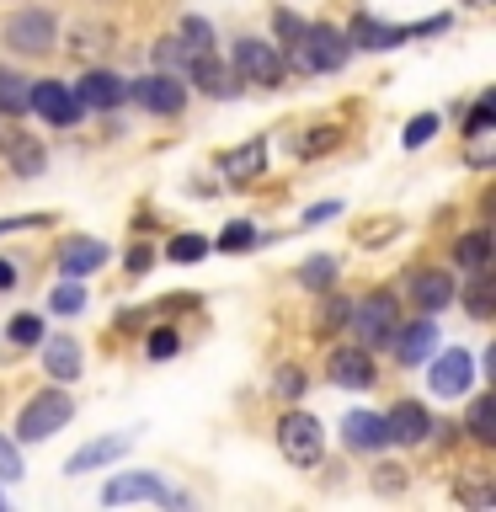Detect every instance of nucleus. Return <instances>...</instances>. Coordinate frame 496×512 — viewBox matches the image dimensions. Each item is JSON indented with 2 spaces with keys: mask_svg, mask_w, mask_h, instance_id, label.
<instances>
[{
  "mask_svg": "<svg viewBox=\"0 0 496 512\" xmlns=\"http://www.w3.org/2000/svg\"><path fill=\"white\" fill-rule=\"evenodd\" d=\"M438 134V118H432V112H422V118H416L411 128H406V150H422V144Z\"/></svg>",
  "mask_w": 496,
  "mask_h": 512,
  "instance_id": "38",
  "label": "nucleus"
},
{
  "mask_svg": "<svg viewBox=\"0 0 496 512\" xmlns=\"http://www.w3.org/2000/svg\"><path fill=\"white\" fill-rule=\"evenodd\" d=\"M411 299L422 304V310H448V304L459 299V283H454V272H443V267H422L411 278Z\"/></svg>",
  "mask_w": 496,
  "mask_h": 512,
  "instance_id": "10",
  "label": "nucleus"
},
{
  "mask_svg": "<svg viewBox=\"0 0 496 512\" xmlns=\"http://www.w3.org/2000/svg\"><path fill=\"white\" fill-rule=\"evenodd\" d=\"M384 427H390V443H427L432 438V416H427V406H416V400H400V406L384 416Z\"/></svg>",
  "mask_w": 496,
  "mask_h": 512,
  "instance_id": "16",
  "label": "nucleus"
},
{
  "mask_svg": "<svg viewBox=\"0 0 496 512\" xmlns=\"http://www.w3.org/2000/svg\"><path fill=\"white\" fill-rule=\"evenodd\" d=\"M390 342H395V358H400V363H427V358H432V342H438V331H432V320H416V326H406V331L395 326Z\"/></svg>",
  "mask_w": 496,
  "mask_h": 512,
  "instance_id": "19",
  "label": "nucleus"
},
{
  "mask_svg": "<svg viewBox=\"0 0 496 512\" xmlns=\"http://www.w3.org/2000/svg\"><path fill=\"white\" fill-rule=\"evenodd\" d=\"M299 283L315 288V294H320V288H331L336 283V262H331V256H310V262L299 267Z\"/></svg>",
  "mask_w": 496,
  "mask_h": 512,
  "instance_id": "30",
  "label": "nucleus"
},
{
  "mask_svg": "<svg viewBox=\"0 0 496 512\" xmlns=\"http://www.w3.org/2000/svg\"><path fill=\"white\" fill-rule=\"evenodd\" d=\"M27 75H16V70H6V64H0V112H27Z\"/></svg>",
  "mask_w": 496,
  "mask_h": 512,
  "instance_id": "27",
  "label": "nucleus"
},
{
  "mask_svg": "<svg viewBox=\"0 0 496 512\" xmlns=\"http://www.w3.org/2000/svg\"><path fill=\"white\" fill-rule=\"evenodd\" d=\"M464 299H470V315H475V320H486V315H491V283H486V267L475 272V288H470Z\"/></svg>",
  "mask_w": 496,
  "mask_h": 512,
  "instance_id": "35",
  "label": "nucleus"
},
{
  "mask_svg": "<svg viewBox=\"0 0 496 512\" xmlns=\"http://www.w3.org/2000/svg\"><path fill=\"white\" fill-rule=\"evenodd\" d=\"M176 347H182V336H176L171 326H160V331L144 336V352H150V358H176Z\"/></svg>",
  "mask_w": 496,
  "mask_h": 512,
  "instance_id": "34",
  "label": "nucleus"
},
{
  "mask_svg": "<svg viewBox=\"0 0 496 512\" xmlns=\"http://www.w3.org/2000/svg\"><path fill=\"white\" fill-rule=\"evenodd\" d=\"M464 427H470L475 443H496V400L491 395H475L470 416H464Z\"/></svg>",
  "mask_w": 496,
  "mask_h": 512,
  "instance_id": "25",
  "label": "nucleus"
},
{
  "mask_svg": "<svg viewBox=\"0 0 496 512\" xmlns=\"http://www.w3.org/2000/svg\"><path fill=\"white\" fill-rule=\"evenodd\" d=\"M27 107L38 112V118H48L54 128H70V123L80 118V112H86V107H80V96H75L70 86H64V80H32Z\"/></svg>",
  "mask_w": 496,
  "mask_h": 512,
  "instance_id": "9",
  "label": "nucleus"
},
{
  "mask_svg": "<svg viewBox=\"0 0 496 512\" xmlns=\"http://www.w3.org/2000/svg\"><path fill=\"white\" fill-rule=\"evenodd\" d=\"M262 166H267V144H262V139H251L246 150L224 155V176H230V182H251Z\"/></svg>",
  "mask_w": 496,
  "mask_h": 512,
  "instance_id": "24",
  "label": "nucleus"
},
{
  "mask_svg": "<svg viewBox=\"0 0 496 512\" xmlns=\"http://www.w3.org/2000/svg\"><path fill=\"white\" fill-rule=\"evenodd\" d=\"M491 123H496V102H491V96H480L475 112L464 118V134H470V139H486V134H491Z\"/></svg>",
  "mask_w": 496,
  "mask_h": 512,
  "instance_id": "32",
  "label": "nucleus"
},
{
  "mask_svg": "<svg viewBox=\"0 0 496 512\" xmlns=\"http://www.w3.org/2000/svg\"><path fill=\"white\" fill-rule=\"evenodd\" d=\"M75 96H80V107H96V112H112L128 96V80L123 75H112V70H91L86 80L75 86Z\"/></svg>",
  "mask_w": 496,
  "mask_h": 512,
  "instance_id": "14",
  "label": "nucleus"
},
{
  "mask_svg": "<svg viewBox=\"0 0 496 512\" xmlns=\"http://www.w3.org/2000/svg\"><path fill=\"white\" fill-rule=\"evenodd\" d=\"M16 283V272H11V262H0V288H11Z\"/></svg>",
  "mask_w": 496,
  "mask_h": 512,
  "instance_id": "44",
  "label": "nucleus"
},
{
  "mask_svg": "<svg viewBox=\"0 0 496 512\" xmlns=\"http://www.w3.org/2000/svg\"><path fill=\"white\" fill-rule=\"evenodd\" d=\"M102 502H107V507H123V502H166V507H187V496H182V491H171L160 475L134 470V475L107 480V486H102Z\"/></svg>",
  "mask_w": 496,
  "mask_h": 512,
  "instance_id": "7",
  "label": "nucleus"
},
{
  "mask_svg": "<svg viewBox=\"0 0 496 512\" xmlns=\"http://www.w3.org/2000/svg\"><path fill=\"white\" fill-rule=\"evenodd\" d=\"M43 368L54 374L59 384H70L80 374V347L70 342V336H54V342H43Z\"/></svg>",
  "mask_w": 496,
  "mask_h": 512,
  "instance_id": "21",
  "label": "nucleus"
},
{
  "mask_svg": "<svg viewBox=\"0 0 496 512\" xmlns=\"http://www.w3.org/2000/svg\"><path fill=\"white\" fill-rule=\"evenodd\" d=\"M176 43H182V54H187V59L214 54V27H208L203 16H187V22H182V38H176Z\"/></svg>",
  "mask_w": 496,
  "mask_h": 512,
  "instance_id": "26",
  "label": "nucleus"
},
{
  "mask_svg": "<svg viewBox=\"0 0 496 512\" xmlns=\"http://www.w3.org/2000/svg\"><path fill=\"white\" fill-rule=\"evenodd\" d=\"M0 507H6V496H0Z\"/></svg>",
  "mask_w": 496,
  "mask_h": 512,
  "instance_id": "45",
  "label": "nucleus"
},
{
  "mask_svg": "<svg viewBox=\"0 0 496 512\" xmlns=\"http://www.w3.org/2000/svg\"><path fill=\"white\" fill-rule=\"evenodd\" d=\"M251 240H256V230H251V224H224V235H219V251H246L251 246Z\"/></svg>",
  "mask_w": 496,
  "mask_h": 512,
  "instance_id": "36",
  "label": "nucleus"
},
{
  "mask_svg": "<svg viewBox=\"0 0 496 512\" xmlns=\"http://www.w3.org/2000/svg\"><path fill=\"white\" fill-rule=\"evenodd\" d=\"M427 384H432L438 395H464V390L475 384V358H470V352H459V347H454V352H443V358L432 363Z\"/></svg>",
  "mask_w": 496,
  "mask_h": 512,
  "instance_id": "11",
  "label": "nucleus"
},
{
  "mask_svg": "<svg viewBox=\"0 0 496 512\" xmlns=\"http://www.w3.org/2000/svg\"><path fill=\"white\" fill-rule=\"evenodd\" d=\"M278 448L283 459H294L299 470H310V464H320V448H326V432H320V422L310 411H288L278 422Z\"/></svg>",
  "mask_w": 496,
  "mask_h": 512,
  "instance_id": "6",
  "label": "nucleus"
},
{
  "mask_svg": "<svg viewBox=\"0 0 496 512\" xmlns=\"http://www.w3.org/2000/svg\"><path fill=\"white\" fill-rule=\"evenodd\" d=\"M11 342H16V347H38V342H43V320H38V315H16V320H11Z\"/></svg>",
  "mask_w": 496,
  "mask_h": 512,
  "instance_id": "33",
  "label": "nucleus"
},
{
  "mask_svg": "<svg viewBox=\"0 0 496 512\" xmlns=\"http://www.w3.org/2000/svg\"><path fill=\"white\" fill-rule=\"evenodd\" d=\"M214 251V240H203V235H171V246H166V256L171 262H182V267H192V262H203V256Z\"/></svg>",
  "mask_w": 496,
  "mask_h": 512,
  "instance_id": "28",
  "label": "nucleus"
},
{
  "mask_svg": "<svg viewBox=\"0 0 496 512\" xmlns=\"http://www.w3.org/2000/svg\"><path fill=\"white\" fill-rule=\"evenodd\" d=\"M347 310H352V299H326L320 304V326H342Z\"/></svg>",
  "mask_w": 496,
  "mask_h": 512,
  "instance_id": "40",
  "label": "nucleus"
},
{
  "mask_svg": "<svg viewBox=\"0 0 496 512\" xmlns=\"http://www.w3.org/2000/svg\"><path fill=\"white\" fill-rule=\"evenodd\" d=\"M128 96H134L144 112H155V118H176V112L187 107V86H182L171 70H155V75H144V80H128Z\"/></svg>",
  "mask_w": 496,
  "mask_h": 512,
  "instance_id": "8",
  "label": "nucleus"
},
{
  "mask_svg": "<svg viewBox=\"0 0 496 512\" xmlns=\"http://www.w3.org/2000/svg\"><path fill=\"white\" fill-rule=\"evenodd\" d=\"M331 379L342 384V390H368V384H374V352L368 347L331 352Z\"/></svg>",
  "mask_w": 496,
  "mask_h": 512,
  "instance_id": "13",
  "label": "nucleus"
},
{
  "mask_svg": "<svg viewBox=\"0 0 496 512\" xmlns=\"http://www.w3.org/2000/svg\"><path fill=\"white\" fill-rule=\"evenodd\" d=\"M454 267H464V272L491 267V230H470V235H459V246H454Z\"/></svg>",
  "mask_w": 496,
  "mask_h": 512,
  "instance_id": "23",
  "label": "nucleus"
},
{
  "mask_svg": "<svg viewBox=\"0 0 496 512\" xmlns=\"http://www.w3.org/2000/svg\"><path fill=\"white\" fill-rule=\"evenodd\" d=\"M6 160H11V171H16V176H43V166H48L43 144H38V139H27V134L6 139Z\"/></svg>",
  "mask_w": 496,
  "mask_h": 512,
  "instance_id": "22",
  "label": "nucleus"
},
{
  "mask_svg": "<svg viewBox=\"0 0 496 512\" xmlns=\"http://www.w3.org/2000/svg\"><path fill=\"white\" fill-rule=\"evenodd\" d=\"M331 214H342V203H315L310 214H304V224H320V219H331Z\"/></svg>",
  "mask_w": 496,
  "mask_h": 512,
  "instance_id": "42",
  "label": "nucleus"
},
{
  "mask_svg": "<svg viewBox=\"0 0 496 512\" xmlns=\"http://www.w3.org/2000/svg\"><path fill=\"white\" fill-rule=\"evenodd\" d=\"M0 480H22V448L0 438Z\"/></svg>",
  "mask_w": 496,
  "mask_h": 512,
  "instance_id": "37",
  "label": "nucleus"
},
{
  "mask_svg": "<svg viewBox=\"0 0 496 512\" xmlns=\"http://www.w3.org/2000/svg\"><path fill=\"white\" fill-rule=\"evenodd\" d=\"M347 320H352V331H358V342L374 352V347H384L395 336V326H400V304H395V294H363L358 304L347 310Z\"/></svg>",
  "mask_w": 496,
  "mask_h": 512,
  "instance_id": "4",
  "label": "nucleus"
},
{
  "mask_svg": "<svg viewBox=\"0 0 496 512\" xmlns=\"http://www.w3.org/2000/svg\"><path fill=\"white\" fill-rule=\"evenodd\" d=\"M144 267H150V251L134 246V251H128V272H144Z\"/></svg>",
  "mask_w": 496,
  "mask_h": 512,
  "instance_id": "43",
  "label": "nucleus"
},
{
  "mask_svg": "<svg viewBox=\"0 0 496 512\" xmlns=\"http://www.w3.org/2000/svg\"><path fill=\"white\" fill-rule=\"evenodd\" d=\"M347 43L352 48H374V54H384V48H395V43H406V27H384L374 22V16H358L347 32Z\"/></svg>",
  "mask_w": 496,
  "mask_h": 512,
  "instance_id": "20",
  "label": "nucleus"
},
{
  "mask_svg": "<svg viewBox=\"0 0 496 512\" xmlns=\"http://www.w3.org/2000/svg\"><path fill=\"white\" fill-rule=\"evenodd\" d=\"M27 224H43V214H16V219H0V235H11V230H27Z\"/></svg>",
  "mask_w": 496,
  "mask_h": 512,
  "instance_id": "41",
  "label": "nucleus"
},
{
  "mask_svg": "<svg viewBox=\"0 0 496 512\" xmlns=\"http://www.w3.org/2000/svg\"><path fill=\"white\" fill-rule=\"evenodd\" d=\"M187 75H192V86L208 91V96H235V70H224V64H219L214 54L187 59Z\"/></svg>",
  "mask_w": 496,
  "mask_h": 512,
  "instance_id": "18",
  "label": "nucleus"
},
{
  "mask_svg": "<svg viewBox=\"0 0 496 512\" xmlns=\"http://www.w3.org/2000/svg\"><path fill=\"white\" fill-rule=\"evenodd\" d=\"M48 310L54 315H80L86 310V288H80V278H64L54 294H48Z\"/></svg>",
  "mask_w": 496,
  "mask_h": 512,
  "instance_id": "29",
  "label": "nucleus"
},
{
  "mask_svg": "<svg viewBox=\"0 0 496 512\" xmlns=\"http://www.w3.org/2000/svg\"><path fill=\"white\" fill-rule=\"evenodd\" d=\"M347 54H352L347 32H336V27H326V22H304V38H299V48H294L288 59H294L299 70L320 75V70H342Z\"/></svg>",
  "mask_w": 496,
  "mask_h": 512,
  "instance_id": "2",
  "label": "nucleus"
},
{
  "mask_svg": "<svg viewBox=\"0 0 496 512\" xmlns=\"http://www.w3.org/2000/svg\"><path fill=\"white\" fill-rule=\"evenodd\" d=\"M54 43H59V22H54V11H16L11 22H6V48H16V54H27V59H43V54H54Z\"/></svg>",
  "mask_w": 496,
  "mask_h": 512,
  "instance_id": "5",
  "label": "nucleus"
},
{
  "mask_svg": "<svg viewBox=\"0 0 496 512\" xmlns=\"http://www.w3.org/2000/svg\"><path fill=\"white\" fill-rule=\"evenodd\" d=\"M272 27H278V54H294V48H299V38H304V22H299V16L294 11H278V16H272Z\"/></svg>",
  "mask_w": 496,
  "mask_h": 512,
  "instance_id": "31",
  "label": "nucleus"
},
{
  "mask_svg": "<svg viewBox=\"0 0 496 512\" xmlns=\"http://www.w3.org/2000/svg\"><path fill=\"white\" fill-rule=\"evenodd\" d=\"M134 438H139V432H118V438H96V443H86V448H80V454H70V464H64V470H70V475L102 470V464L123 459L128 448H134Z\"/></svg>",
  "mask_w": 496,
  "mask_h": 512,
  "instance_id": "15",
  "label": "nucleus"
},
{
  "mask_svg": "<svg viewBox=\"0 0 496 512\" xmlns=\"http://www.w3.org/2000/svg\"><path fill=\"white\" fill-rule=\"evenodd\" d=\"M272 390H278V395H288V400H294V395H304V374H299V368H294V363H288V368H278V379H272Z\"/></svg>",
  "mask_w": 496,
  "mask_h": 512,
  "instance_id": "39",
  "label": "nucleus"
},
{
  "mask_svg": "<svg viewBox=\"0 0 496 512\" xmlns=\"http://www.w3.org/2000/svg\"><path fill=\"white\" fill-rule=\"evenodd\" d=\"M342 443L358 448V454H374V448L390 443V427H384V416H374V411H352L342 422Z\"/></svg>",
  "mask_w": 496,
  "mask_h": 512,
  "instance_id": "17",
  "label": "nucleus"
},
{
  "mask_svg": "<svg viewBox=\"0 0 496 512\" xmlns=\"http://www.w3.org/2000/svg\"><path fill=\"white\" fill-rule=\"evenodd\" d=\"M70 416H75V400L64 395V390H43V395H32L22 416H16V438L22 443H48L59 427H70Z\"/></svg>",
  "mask_w": 496,
  "mask_h": 512,
  "instance_id": "1",
  "label": "nucleus"
},
{
  "mask_svg": "<svg viewBox=\"0 0 496 512\" xmlns=\"http://www.w3.org/2000/svg\"><path fill=\"white\" fill-rule=\"evenodd\" d=\"M230 70H235L240 86L272 91L283 80V54H278V43H267V38H240L235 54H230Z\"/></svg>",
  "mask_w": 496,
  "mask_h": 512,
  "instance_id": "3",
  "label": "nucleus"
},
{
  "mask_svg": "<svg viewBox=\"0 0 496 512\" xmlns=\"http://www.w3.org/2000/svg\"><path fill=\"white\" fill-rule=\"evenodd\" d=\"M107 262V246L102 240H91V235H70L59 246V267H64V278H91L96 267Z\"/></svg>",
  "mask_w": 496,
  "mask_h": 512,
  "instance_id": "12",
  "label": "nucleus"
}]
</instances>
